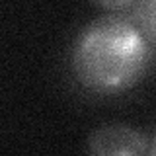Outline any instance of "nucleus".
<instances>
[{
  "mask_svg": "<svg viewBox=\"0 0 156 156\" xmlns=\"http://www.w3.org/2000/svg\"><path fill=\"white\" fill-rule=\"evenodd\" d=\"M150 58V43L133 20L107 14L88 22L76 33L70 70L88 92L117 96L143 80Z\"/></svg>",
  "mask_w": 156,
  "mask_h": 156,
  "instance_id": "obj_1",
  "label": "nucleus"
},
{
  "mask_svg": "<svg viewBox=\"0 0 156 156\" xmlns=\"http://www.w3.org/2000/svg\"><path fill=\"white\" fill-rule=\"evenodd\" d=\"M150 140L129 125H101L88 136V152L98 156H136L148 152Z\"/></svg>",
  "mask_w": 156,
  "mask_h": 156,
  "instance_id": "obj_2",
  "label": "nucleus"
},
{
  "mask_svg": "<svg viewBox=\"0 0 156 156\" xmlns=\"http://www.w3.org/2000/svg\"><path fill=\"white\" fill-rule=\"evenodd\" d=\"M131 20L143 31L150 45L156 47V0H136Z\"/></svg>",
  "mask_w": 156,
  "mask_h": 156,
  "instance_id": "obj_3",
  "label": "nucleus"
},
{
  "mask_svg": "<svg viewBox=\"0 0 156 156\" xmlns=\"http://www.w3.org/2000/svg\"><path fill=\"white\" fill-rule=\"evenodd\" d=\"M96 6L104 8L105 12H111V14H119V12H125V10L133 8L136 0H92Z\"/></svg>",
  "mask_w": 156,
  "mask_h": 156,
  "instance_id": "obj_4",
  "label": "nucleus"
},
{
  "mask_svg": "<svg viewBox=\"0 0 156 156\" xmlns=\"http://www.w3.org/2000/svg\"><path fill=\"white\" fill-rule=\"evenodd\" d=\"M148 154L156 156V135L152 136V140H150V146H148Z\"/></svg>",
  "mask_w": 156,
  "mask_h": 156,
  "instance_id": "obj_5",
  "label": "nucleus"
}]
</instances>
